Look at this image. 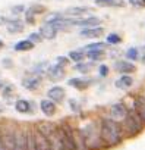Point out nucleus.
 Instances as JSON below:
<instances>
[{"label": "nucleus", "instance_id": "nucleus-12", "mask_svg": "<svg viewBox=\"0 0 145 150\" xmlns=\"http://www.w3.org/2000/svg\"><path fill=\"white\" fill-rule=\"evenodd\" d=\"M47 99L56 105H62L66 100V90L62 86H53L47 90Z\"/></svg>", "mask_w": 145, "mask_h": 150}, {"label": "nucleus", "instance_id": "nucleus-13", "mask_svg": "<svg viewBox=\"0 0 145 150\" xmlns=\"http://www.w3.org/2000/svg\"><path fill=\"white\" fill-rule=\"evenodd\" d=\"M67 84L70 87L79 90V91H84V90H87L88 87H91L94 84V80L91 77H87V75L85 77H74V78L67 80Z\"/></svg>", "mask_w": 145, "mask_h": 150}, {"label": "nucleus", "instance_id": "nucleus-35", "mask_svg": "<svg viewBox=\"0 0 145 150\" xmlns=\"http://www.w3.org/2000/svg\"><path fill=\"white\" fill-rule=\"evenodd\" d=\"M69 106H70V110H74L75 113H81L82 112V106H81V103L76 99H70L69 100Z\"/></svg>", "mask_w": 145, "mask_h": 150}, {"label": "nucleus", "instance_id": "nucleus-23", "mask_svg": "<svg viewBox=\"0 0 145 150\" xmlns=\"http://www.w3.org/2000/svg\"><path fill=\"white\" fill-rule=\"evenodd\" d=\"M116 87L119 90H123V91H127L132 88L133 86V78H132V75H120V77L116 80Z\"/></svg>", "mask_w": 145, "mask_h": 150}, {"label": "nucleus", "instance_id": "nucleus-19", "mask_svg": "<svg viewBox=\"0 0 145 150\" xmlns=\"http://www.w3.org/2000/svg\"><path fill=\"white\" fill-rule=\"evenodd\" d=\"M40 110L47 116V118H53L57 113V105L48 99H43L40 102Z\"/></svg>", "mask_w": 145, "mask_h": 150}, {"label": "nucleus", "instance_id": "nucleus-5", "mask_svg": "<svg viewBox=\"0 0 145 150\" xmlns=\"http://www.w3.org/2000/svg\"><path fill=\"white\" fill-rule=\"evenodd\" d=\"M27 150H50L47 138L35 128V125H27Z\"/></svg>", "mask_w": 145, "mask_h": 150}, {"label": "nucleus", "instance_id": "nucleus-39", "mask_svg": "<svg viewBox=\"0 0 145 150\" xmlns=\"http://www.w3.org/2000/svg\"><path fill=\"white\" fill-rule=\"evenodd\" d=\"M109 66L106 65V63H101L100 66H98V75H100V77H103V78H106L107 77V75H109Z\"/></svg>", "mask_w": 145, "mask_h": 150}, {"label": "nucleus", "instance_id": "nucleus-47", "mask_svg": "<svg viewBox=\"0 0 145 150\" xmlns=\"http://www.w3.org/2000/svg\"><path fill=\"white\" fill-rule=\"evenodd\" d=\"M142 94H144V96H145V91H144V93H142Z\"/></svg>", "mask_w": 145, "mask_h": 150}, {"label": "nucleus", "instance_id": "nucleus-10", "mask_svg": "<svg viewBox=\"0 0 145 150\" xmlns=\"http://www.w3.org/2000/svg\"><path fill=\"white\" fill-rule=\"evenodd\" d=\"M126 113H127V105H125L123 102H117V103H113V105H111L109 116H110L113 121H116L117 124H120V122L125 119Z\"/></svg>", "mask_w": 145, "mask_h": 150}, {"label": "nucleus", "instance_id": "nucleus-4", "mask_svg": "<svg viewBox=\"0 0 145 150\" xmlns=\"http://www.w3.org/2000/svg\"><path fill=\"white\" fill-rule=\"evenodd\" d=\"M119 125H120V128H122V131H123L125 138H133V137L139 135V134L145 129V127H144V124L141 122L139 116L135 113V110H133L130 106H127V113H126L125 119H123Z\"/></svg>", "mask_w": 145, "mask_h": 150}, {"label": "nucleus", "instance_id": "nucleus-31", "mask_svg": "<svg viewBox=\"0 0 145 150\" xmlns=\"http://www.w3.org/2000/svg\"><path fill=\"white\" fill-rule=\"evenodd\" d=\"M125 56H126V60L135 62V60H138V57H139V49H138V47H129V49L126 50Z\"/></svg>", "mask_w": 145, "mask_h": 150}, {"label": "nucleus", "instance_id": "nucleus-41", "mask_svg": "<svg viewBox=\"0 0 145 150\" xmlns=\"http://www.w3.org/2000/svg\"><path fill=\"white\" fill-rule=\"evenodd\" d=\"M2 65H3V68H13V62H12V59H9V57L3 59V60H2Z\"/></svg>", "mask_w": 145, "mask_h": 150}, {"label": "nucleus", "instance_id": "nucleus-45", "mask_svg": "<svg viewBox=\"0 0 145 150\" xmlns=\"http://www.w3.org/2000/svg\"><path fill=\"white\" fill-rule=\"evenodd\" d=\"M3 86H5V83H3V81H0V91H2V88H3Z\"/></svg>", "mask_w": 145, "mask_h": 150}, {"label": "nucleus", "instance_id": "nucleus-36", "mask_svg": "<svg viewBox=\"0 0 145 150\" xmlns=\"http://www.w3.org/2000/svg\"><path fill=\"white\" fill-rule=\"evenodd\" d=\"M28 40H29L32 44H38V43L43 41V37L40 35V33H31V34L28 35Z\"/></svg>", "mask_w": 145, "mask_h": 150}, {"label": "nucleus", "instance_id": "nucleus-20", "mask_svg": "<svg viewBox=\"0 0 145 150\" xmlns=\"http://www.w3.org/2000/svg\"><path fill=\"white\" fill-rule=\"evenodd\" d=\"M15 110L22 115H29V113H34V105L27 99H18L15 102Z\"/></svg>", "mask_w": 145, "mask_h": 150}, {"label": "nucleus", "instance_id": "nucleus-14", "mask_svg": "<svg viewBox=\"0 0 145 150\" xmlns=\"http://www.w3.org/2000/svg\"><path fill=\"white\" fill-rule=\"evenodd\" d=\"M46 77L51 81V83H59L62 81L64 77H66V68L63 66H59V65H50L47 74H46Z\"/></svg>", "mask_w": 145, "mask_h": 150}, {"label": "nucleus", "instance_id": "nucleus-38", "mask_svg": "<svg viewBox=\"0 0 145 150\" xmlns=\"http://www.w3.org/2000/svg\"><path fill=\"white\" fill-rule=\"evenodd\" d=\"M69 63H70V60H69V57H66V56H59V57H56V65H59V66L66 68Z\"/></svg>", "mask_w": 145, "mask_h": 150}, {"label": "nucleus", "instance_id": "nucleus-42", "mask_svg": "<svg viewBox=\"0 0 145 150\" xmlns=\"http://www.w3.org/2000/svg\"><path fill=\"white\" fill-rule=\"evenodd\" d=\"M138 59H139V62H141L142 65H145V47L139 52V57H138Z\"/></svg>", "mask_w": 145, "mask_h": 150}, {"label": "nucleus", "instance_id": "nucleus-29", "mask_svg": "<svg viewBox=\"0 0 145 150\" xmlns=\"http://www.w3.org/2000/svg\"><path fill=\"white\" fill-rule=\"evenodd\" d=\"M34 46H35V44H32L28 38H25V40L18 41V43L13 46V50H15V52H29V50L34 49Z\"/></svg>", "mask_w": 145, "mask_h": 150}, {"label": "nucleus", "instance_id": "nucleus-33", "mask_svg": "<svg viewBox=\"0 0 145 150\" xmlns=\"http://www.w3.org/2000/svg\"><path fill=\"white\" fill-rule=\"evenodd\" d=\"M2 94H3V99H5V100L11 102V97L15 94V88H13L12 86H9V84H5L3 88H2Z\"/></svg>", "mask_w": 145, "mask_h": 150}, {"label": "nucleus", "instance_id": "nucleus-22", "mask_svg": "<svg viewBox=\"0 0 145 150\" xmlns=\"http://www.w3.org/2000/svg\"><path fill=\"white\" fill-rule=\"evenodd\" d=\"M38 33H40V35L43 37V40H54L59 31L56 30L54 25H51V24H44V25L40 27V31H38Z\"/></svg>", "mask_w": 145, "mask_h": 150}, {"label": "nucleus", "instance_id": "nucleus-43", "mask_svg": "<svg viewBox=\"0 0 145 150\" xmlns=\"http://www.w3.org/2000/svg\"><path fill=\"white\" fill-rule=\"evenodd\" d=\"M8 21H9L8 16H2V15H0V25H6Z\"/></svg>", "mask_w": 145, "mask_h": 150}, {"label": "nucleus", "instance_id": "nucleus-25", "mask_svg": "<svg viewBox=\"0 0 145 150\" xmlns=\"http://www.w3.org/2000/svg\"><path fill=\"white\" fill-rule=\"evenodd\" d=\"M50 62H47V60H43V62H40V63H37V65H34V68L29 71V74H32V75H38V77H44V75L47 74V71H48V68H50Z\"/></svg>", "mask_w": 145, "mask_h": 150}, {"label": "nucleus", "instance_id": "nucleus-37", "mask_svg": "<svg viewBox=\"0 0 145 150\" xmlns=\"http://www.w3.org/2000/svg\"><path fill=\"white\" fill-rule=\"evenodd\" d=\"M25 12V6L24 5H16V6H13L12 8V15L15 16V18H18V15H21V13H24ZM12 16V18H13Z\"/></svg>", "mask_w": 145, "mask_h": 150}, {"label": "nucleus", "instance_id": "nucleus-40", "mask_svg": "<svg viewBox=\"0 0 145 150\" xmlns=\"http://www.w3.org/2000/svg\"><path fill=\"white\" fill-rule=\"evenodd\" d=\"M129 3L133 8H145V0H129Z\"/></svg>", "mask_w": 145, "mask_h": 150}, {"label": "nucleus", "instance_id": "nucleus-46", "mask_svg": "<svg viewBox=\"0 0 145 150\" xmlns=\"http://www.w3.org/2000/svg\"><path fill=\"white\" fill-rule=\"evenodd\" d=\"M2 112H3V108H2V106H0V113H2Z\"/></svg>", "mask_w": 145, "mask_h": 150}, {"label": "nucleus", "instance_id": "nucleus-30", "mask_svg": "<svg viewBox=\"0 0 145 150\" xmlns=\"http://www.w3.org/2000/svg\"><path fill=\"white\" fill-rule=\"evenodd\" d=\"M104 43L106 44H110V46H116V44H120L122 43V37L117 33H110V34H107Z\"/></svg>", "mask_w": 145, "mask_h": 150}, {"label": "nucleus", "instance_id": "nucleus-3", "mask_svg": "<svg viewBox=\"0 0 145 150\" xmlns=\"http://www.w3.org/2000/svg\"><path fill=\"white\" fill-rule=\"evenodd\" d=\"M34 125L47 138L48 146H50V150H64L59 122H53V121H37Z\"/></svg>", "mask_w": 145, "mask_h": 150}, {"label": "nucleus", "instance_id": "nucleus-34", "mask_svg": "<svg viewBox=\"0 0 145 150\" xmlns=\"http://www.w3.org/2000/svg\"><path fill=\"white\" fill-rule=\"evenodd\" d=\"M63 18H64V15H63V13L56 12V13L48 15V16L46 18V22H44V24H56V22H59V21H60V19H63Z\"/></svg>", "mask_w": 145, "mask_h": 150}, {"label": "nucleus", "instance_id": "nucleus-15", "mask_svg": "<svg viewBox=\"0 0 145 150\" xmlns=\"http://www.w3.org/2000/svg\"><path fill=\"white\" fill-rule=\"evenodd\" d=\"M114 69L120 74V75H132L133 72H136V65L133 62H129V60H123V59H119L114 62Z\"/></svg>", "mask_w": 145, "mask_h": 150}, {"label": "nucleus", "instance_id": "nucleus-24", "mask_svg": "<svg viewBox=\"0 0 145 150\" xmlns=\"http://www.w3.org/2000/svg\"><path fill=\"white\" fill-rule=\"evenodd\" d=\"M95 6L98 8H125V0H94Z\"/></svg>", "mask_w": 145, "mask_h": 150}, {"label": "nucleus", "instance_id": "nucleus-9", "mask_svg": "<svg viewBox=\"0 0 145 150\" xmlns=\"http://www.w3.org/2000/svg\"><path fill=\"white\" fill-rule=\"evenodd\" d=\"M130 108L135 110V113L139 116L141 122H142L144 127H145V96H144L142 93L135 94V96L132 97V106H130Z\"/></svg>", "mask_w": 145, "mask_h": 150}, {"label": "nucleus", "instance_id": "nucleus-17", "mask_svg": "<svg viewBox=\"0 0 145 150\" xmlns=\"http://www.w3.org/2000/svg\"><path fill=\"white\" fill-rule=\"evenodd\" d=\"M79 35L82 38H91V40H98L100 37L104 35V28L103 27H92V28H82L79 31Z\"/></svg>", "mask_w": 145, "mask_h": 150}, {"label": "nucleus", "instance_id": "nucleus-28", "mask_svg": "<svg viewBox=\"0 0 145 150\" xmlns=\"http://www.w3.org/2000/svg\"><path fill=\"white\" fill-rule=\"evenodd\" d=\"M69 60H72L74 63H79V62H84L87 57H85V50L84 49H76V50H72L69 53Z\"/></svg>", "mask_w": 145, "mask_h": 150}, {"label": "nucleus", "instance_id": "nucleus-32", "mask_svg": "<svg viewBox=\"0 0 145 150\" xmlns=\"http://www.w3.org/2000/svg\"><path fill=\"white\" fill-rule=\"evenodd\" d=\"M107 47V44L104 43V41H94V43H90V44H87L85 46V52H88V50H104Z\"/></svg>", "mask_w": 145, "mask_h": 150}, {"label": "nucleus", "instance_id": "nucleus-16", "mask_svg": "<svg viewBox=\"0 0 145 150\" xmlns=\"http://www.w3.org/2000/svg\"><path fill=\"white\" fill-rule=\"evenodd\" d=\"M75 27L82 28H92V27H101V19L98 16H85V18H76Z\"/></svg>", "mask_w": 145, "mask_h": 150}, {"label": "nucleus", "instance_id": "nucleus-1", "mask_svg": "<svg viewBox=\"0 0 145 150\" xmlns=\"http://www.w3.org/2000/svg\"><path fill=\"white\" fill-rule=\"evenodd\" d=\"M76 128L84 140L87 150H106V146L100 135L98 118L82 119L79 124H76Z\"/></svg>", "mask_w": 145, "mask_h": 150}, {"label": "nucleus", "instance_id": "nucleus-2", "mask_svg": "<svg viewBox=\"0 0 145 150\" xmlns=\"http://www.w3.org/2000/svg\"><path fill=\"white\" fill-rule=\"evenodd\" d=\"M98 125H100V135H101V140H103L106 149L120 146L126 140L120 125L116 121H113L109 115H100Z\"/></svg>", "mask_w": 145, "mask_h": 150}, {"label": "nucleus", "instance_id": "nucleus-26", "mask_svg": "<svg viewBox=\"0 0 145 150\" xmlns=\"http://www.w3.org/2000/svg\"><path fill=\"white\" fill-rule=\"evenodd\" d=\"M94 68H95V63L91 62V60H84V62L75 63V66H74L75 71H78V72H81V74H84V75H88Z\"/></svg>", "mask_w": 145, "mask_h": 150}, {"label": "nucleus", "instance_id": "nucleus-27", "mask_svg": "<svg viewBox=\"0 0 145 150\" xmlns=\"http://www.w3.org/2000/svg\"><path fill=\"white\" fill-rule=\"evenodd\" d=\"M85 57H88L94 63L101 62L106 57V50H88V52H85Z\"/></svg>", "mask_w": 145, "mask_h": 150}, {"label": "nucleus", "instance_id": "nucleus-7", "mask_svg": "<svg viewBox=\"0 0 145 150\" xmlns=\"http://www.w3.org/2000/svg\"><path fill=\"white\" fill-rule=\"evenodd\" d=\"M46 12V6L41 5V3H34L31 5L29 8L25 9L24 15H25V24H29V25H34L37 22V16L38 15H43Z\"/></svg>", "mask_w": 145, "mask_h": 150}, {"label": "nucleus", "instance_id": "nucleus-8", "mask_svg": "<svg viewBox=\"0 0 145 150\" xmlns=\"http://www.w3.org/2000/svg\"><path fill=\"white\" fill-rule=\"evenodd\" d=\"M13 150H27V125L16 124Z\"/></svg>", "mask_w": 145, "mask_h": 150}, {"label": "nucleus", "instance_id": "nucleus-44", "mask_svg": "<svg viewBox=\"0 0 145 150\" xmlns=\"http://www.w3.org/2000/svg\"><path fill=\"white\" fill-rule=\"evenodd\" d=\"M5 47V43H3V40H0V50H2Z\"/></svg>", "mask_w": 145, "mask_h": 150}, {"label": "nucleus", "instance_id": "nucleus-18", "mask_svg": "<svg viewBox=\"0 0 145 150\" xmlns=\"http://www.w3.org/2000/svg\"><path fill=\"white\" fill-rule=\"evenodd\" d=\"M6 30L9 34H19L25 30V22L19 18H9L6 22Z\"/></svg>", "mask_w": 145, "mask_h": 150}, {"label": "nucleus", "instance_id": "nucleus-11", "mask_svg": "<svg viewBox=\"0 0 145 150\" xmlns=\"http://www.w3.org/2000/svg\"><path fill=\"white\" fill-rule=\"evenodd\" d=\"M21 84H22V87H24L25 90H28V91H37V90L41 87V84H43V78L38 77V75L28 74V75H25V77L22 78Z\"/></svg>", "mask_w": 145, "mask_h": 150}, {"label": "nucleus", "instance_id": "nucleus-21", "mask_svg": "<svg viewBox=\"0 0 145 150\" xmlns=\"http://www.w3.org/2000/svg\"><path fill=\"white\" fill-rule=\"evenodd\" d=\"M90 12H91V8H88V6H72V8L66 9L63 15L66 18H79Z\"/></svg>", "mask_w": 145, "mask_h": 150}, {"label": "nucleus", "instance_id": "nucleus-6", "mask_svg": "<svg viewBox=\"0 0 145 150\" xmlns=\"http://www.w3.org/2000/svg\"><path fill=\"white\" fill-rule=\"evenodd\" d=\"M59 127H60V132H62V140H63L64 150H76L75 137H74V124H72V121L62 119L59 122Z\"/></svg>", "mask_w": 145, "mask_h": 150}]
</instances>
